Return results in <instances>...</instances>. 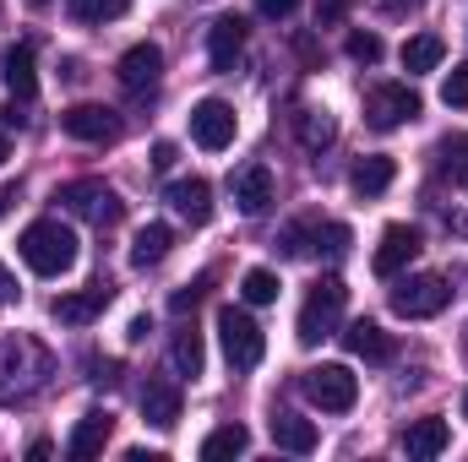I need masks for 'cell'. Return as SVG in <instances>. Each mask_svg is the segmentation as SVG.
<instances>
[{"mask_svg":"<svg viewBox=\"0 0 468 462\" xmlns=\"http://www.w3.org/2000/svg\"><path fill=\"white\" fill-rule=\"evenodd\" d=\"M169 207L191 224V229H202L207 218H213V185L202 180V174H191V180H175L169 185Z\"/></svg>","mask_w":468,"mask_h":462,"instance_id":"cell-17","label":"cell"},{"mask_svg":"<svg viewBox=\"0 0 468 462\" xmlns=\"http://www.w3.org/2000/svg\"><path fill=\"white\" fill-rule=\"evenodd\" d=\"M316 229H322V218H294V224H283L278 250H283V256H316Z\"/></svg>","mask_w":468,"mask_h":462,"instance_id":"cell-28","label":"cell"},{"mask_svg":"<svg viewBox=\"0 0 468 462\" xmlns=\"http://www.w3.org/2000/svg\"><path fill=\"white\" fill-rule=\"evenodd\" d=\"M169 359H175V370H180V375H191V381H197V375L207 370L202 332H197V327H180V332H175V343H169Z\"/></svg>","mask_w":468,"mask_h":462,"instance_id":"cell-27","label":"cell"},{"mask_svg":"<svg viewBox=\"0 0 468 462\" xmlns=\"http://www.w3.org/2000/svg\"><path fill=\"white\" fill-rule=\"evenodd\" d=\"M218 338H224V353H229L234 370H256V364H261V353H267L261 327H256L239 305H224V310H218Z\"/></svg>","mask_w":468,"mask_h":462,"instance_id":"cell-7","label":"cell"},{"mask_svg":"<svg viewBox=\"0 0 468 462\" xmlns=\"http://www.w3.org/2000/svg\"><path fill=\"white\" fill-rule=\"evenodd\" d=\"M207 289H213V272H202L197 283H186V289L175 294V316H186L191 305H202V299H207Z\"/></svg>","mask_w":468,"mask_h":462,"instance_id":"cell-35","label":"cell"},{"mask_svg":"<svg viewBox=\"0 0 468 462\" xmlns=\"http://www.w3.org/2000/svg\"><path fill=\"white\" fill-rule=\"evenodd\" d=\"M115 77L131 99H147V93L158 88V77H164V49H158V44H131V49L120 55Z\"/></svg>","mask_w":468,"mask_h":462,"instance_id":"cell-9","label":"cell"},{"mask_svg":"<svg viewBox=\"0 0 468 462\" xmlns=\"http://www.w3.org/2000/svg\"><path fill=\"white\" fill-rule=\"evenodd\" d=\"M147 332H153V321H147V316H136V321H131V332H125V338H131V343H142V338H147Z\"/></svg>","mask_w":468,"mask_h":462,"instance_id":"cell-43","label":"cell"},{"mask_svg":"<svg viewBox=\"0 0 468 462\" xmlns=\"http://www.w3.org/2000/svg\"><path fill=\"white\" fill-rule=\"evenodd\" d=\"M447 299H452V289H447V278H436V272L403 278V283L392 289V310H398L403 321H431V316L447 310Z\"/></svg>","mask_w":468,"mask_h":462,"instance_id":"cell-5","label":"cell"},{"mask_svg":"<svg viewBox=\"0 0 468 462\" xmlns=\"http://www.w3.org/2000/svg\"><path fill=\"white\" fill-rule=\"evenodd\" d=\"M16 250H22V261H27L38 278H60V272L77 267V234L66 229L60 218H38V224H27L22 239H16Z\"/></svg>","mask_w":468,"mask_h":462,"instance_id":"cell-2","label":"cell"},{"mask_svg":"<svg viewBox=\"0 0 468 462\" xmlns=\"http://www.w3.org/2000/svg\"><path fill=\"white\" fill-rule=\"evenodd\" d=\"M11 202H16V185H0V218L11 213Z\"/></svg>","mask_w":468,"mask_h":462,"instance_id":"cell-44","label":"cell"},{"mask_svg":"<svg viewBox=\"0 0 468 462\" xmlns=\"http://www.w3.org/2000/svg\"><path fill=\"white\" fill-rule=\"evenodd\" d=\"M305 397L322 414H349L354 397H359V375L349 364H316V370H305Z\"/></svg>","mask_w":468,"mask_h":462,"instance_id":"cell-8","label":"cell"},{"mask_svg":"<svg viewBox=\"0 0 468 462\" xmlns=\"http://www.w3.org/2000/svg\"><path fill=\"white\" fill-rule=\"evenodd\" d=\"M60 131L77 136V142H115L120 120H115V110H104V104H71V110L60 115Z\"/></svg>","mask_w":468,"mask_h":462,"instance_id":"cell-14","label":"cell"},{"mask_svg":"<svg viewBox=\"0 0 468 462\" xmlns=\"http://www.w3.org/2000/svg\"><path fill=\"white\" fill-rule=\"evenodd\" d=\"M229 196H234V207H239L245 218H261L267 202H272V169H267V163H245V169H234L229 174Z\"/></svg>","mask_w":468,"mask_h":462,"instance_id":"cell-11","label":"cell"},{"mask_svg":"<svg viewBox=\"0 0 468 462\" xmlns=\"http://www.w3.org/2000/svg\"><path fill=\"white\" fill-rule=\"evenodd\" d=\"M180 386L175 381H164V375H147V386H142V419L147 425H158V430H175L180 425Z\"/></svg>","mask_w":468,"mask_h":462,"instance_id":"cell-15","label":"cell"},{"mask_svg":"<svg viewBox=\"0 0 468 462\" xmlns=\"http://www.w3.org/2000/svg\"><path fill=\"white\" fill-rule=\"evenodd\" d=\"M381 5H387V11H392V16H403V11H414V5H420V0H381Z\"/></svg>","mask_w":468,"mask_h":462,"instance_id":"cell-45","label":"cell"},{"mask_svg":"<svg viewBox=\"0 0 468 462\" xmlns=\"http://www.w3.org/2000/svg\"><path fill=\"white\" fill-rule=\"evenodd\" d=\"M175 158H180V152H175V142H153V169H158V174H164V169H175Z\"/></svg>","mask_w":468,"mask_h":462,"instance_id":"cell-39","label":"cell"},{"mask_svg":"<svg viewBox=\"0 0 468 462\" xmlns=\"http://www.w3.org/2000/svg\"><path fill=\"white\" fill-rule=\"evenodd\" d=\"M66 5H71L77 22H115V16L131 11V0H66Z\"/></svg>","mask_w":468,"mask_h":462,"instance_id":"cell-31","label":"cell"},{"mask_svg":"<svg viewBox=\"0 0 468 462\" xmlns=\"http://www.w3.org/2000/svg\"><path fill=\"white\" fill-rule=\"evenodd\" d=\"M234 131H239V120H234V110L224 99H202V104L191 110V142L207 147V152L234 147Z\"/></svg>","mask_w":468,"mask_h":462,"instance_id":"cell-10","label":"cell"},{"mask_svg":"<svg viewBox=\"0 0 468 462\" xmlns=\"http://www.w3.org/2000/svg\"><path fill=\"white\" fill-rule=\"evenodd\" d=\"M441 104H447V110H468V60L452 66V77L441 82Z\"/></svg>","mask_w":468,"mask_h":462,"instance_id":"cell-32","label":"cell"},{"mask_svg":"<svg viewBox=\"0 0 468 462\" xmlns=\"http://www.w3.org/2000/svg\"><path fill=\"white\" fill-rule=\"evenodd\" d=\"M463 419H468V392H463Z\"/></svg>","mask_w":468,"mask_h":462,"instance_id":"cell-48","label":"cell"},{"mask_svg":"<svg viewBox=\"0 0 468 462\" xmlns=\"http://www.w3.org/2000/svg\"><path fill=\"white\" fill-rule=\"evenodd\" d=\"M0 77H5V88H11V99H33L38 93V71H33V44H11L5 49V60H0Z\"/></svg>","mask_w":468,"mask_h":462,"instance_id":"cell-21","label":"cell"},{"mask_svg":"<svg viewBox=\"0 0 468 462\" xmlns=\"http://www.w3.org/2000/svg\"><path fill=\"white\" fill-rule=\"evenodd\" d=\"M294 49H300V60H305V66H316V60H322V44H316L311 33H300V38H294Z\"/></svg>","mask_w":468,"mask_h":462,"instance_id":"cell-40","label":"cell"},{"mask_svg":"<svg viewBox=\"0 0 468 462\" xmlns=\"http://www.w3.org/2000/svg\"><path fill=\"white\" fill-rule=\"evenodd\" d=\"M55 202H60L66 213H77V218L99 224V229H115L120 218H125V202H120L104 180H66V185L55 191Z\"/></svg>","mask_w":468,"mask_h":462,"instance_id":"cell-4","label":"cell"},{"mask_svg":"<svg viewBox=\"0 0 468 462\" xmlns=\"http://www.w3.org/2000/svg\"><path fill=\"white\" fill-rule=\"evenodd\" d=\"M344 250H349V229H344V224H322V229H316V256H333V261H338Z\"/></svg>","mask_w":468,"mask_h":462,"instance_id":"cell-33","label":"cell"},{"mask_svg":"<svg viewBox=\"0 0 468 462\" xmlns=\"http://www.w3.org/2000/svg\"><path fill=\"white\" fill-rule=\"evenodd\" d=\"M55 375V353L38 338L22 332H0V403H27L33 392H44Z\"/></svg>","mask_w":468,"mask_h":462,"instance_id":"cell-1","label":"cell"},{"mask_svg":"<svg viewBox=\"0 0 468 462\" xmlns=\"http://www.w3.org/2000/svg\"><path fill=\"white\" fill-rule=\"evenodd\" d=\"M256 11H261V16H278V22H283V16H294V11H300V0H256Z\"/></svg>","mask_w":468,"mask_h":462,"instance_id":"cell-38","label":"cell"},{"mask_svg":"<svg viewBox=\"0 0 468 462\" xmlns=\"http://www.w3.org/2000/svg\"><path fill=\"white\" fill-rule=\"evenodd\" d=\"M441 55H447V44H441L436 33H414V38L403 44V71H409V77H425V71L441 66Z\"/></svg>","mask_w":468,"mask_h":462,"instance_id":"cell-26","label":"cell"},{"mask_svg":"<svg viewBox=\"0 0 468 462\" xmlns=\"http://www.w3.org/2000/svg\"><path fill=\"white\" fill-rule=\"evenodd\" d=\"M316 441H322V436H316L311 419H300V414H278V419H272V446L305 457V452H316Z\"/></svg>","mask_w":468,"mask_h":462,"instance_id":"cell-23","label":"cell"},{"mask_svg":"<svg viewBox=\"0 0 468 462\" xmlns=\"http://www.w3.org/2000/svg\"><path fill=\"white\" fill-rule=\"evenodd\" d=\"M447 446H452V430H447V419H414V425L403 430V452H409V457H420V462L441 457Z\"/></svg>","mask_w":468,"mask_h":462,"instance_id":"cell-20","label":"cell"},{"mask_svg":"<svg viewBox=\"0 0 468 462\" xmlns=\"http://www.w3.org/2000/svg\"><path fill=\"white\" fill-rule=\"evenodd\" d=\"M239 294H245V305H272V299H278V272L250 267V272L239 278Z\"/></svg>","mask_w":468,"mask_h":462,"instance_id":"cell-30","label":"cell"},{"mask_svg":"<svg viewBox=\"0 0 468 462\" xmlns=\"http://www.w3.org/2000/svg\"><path fill=\"white\" fill-rule=\"evenodd\" d=\"M398 180V163L392 158H381V152H370V158H359L349 169V185L359 191V196H381L387 185Z\"/></svg>","mask_w":468,"mask_h":462,"instance_id":"cell-22","label":"cell"},{"mask_svg":"<svg viewBox=\"0 0 468 462\" xmlns=\"http://www.w3.org/2000/svg\"><path fill=\"white\" fill-rule=\"evenodd\" d=\"M239 49H245V22L239 16H218L207 27V60H213V71H234Z\"/></svg>","mask_w":468,"mask_h":462,"instance_id":"cell-19","label":"cell"},{"mask_svg":"<svg viewBox=\"0 0 468 462\" xmlns=\"http://www.w3.org/2000/svg\"><path fill=\"white\" fill-rule=\"evenodd\" d=\"M294 136H300L305 152H322V147L338 142V120L327 115V110H300V115H294Z\"/></svg>","mask_w":468,"mask_h":462,"instance_id":"cell-24","label":"cell"},{"mask_svg":"<svg viewBox=\"0 0 468 462\" xmlns=\"http://www.w3.org/2000/svg\"><path fill=\"white\" fill-rule=\"evenodd\" d=\"M169 245H175V229H169V224L136 229V239H131V267H158V261L169 256Z\"/></svg>","mask_w":468,"mask_h":462,"instance_id":"cell-25","label":"cell"},{"mask_svg":"<svg viewBox=\"0 0 468 462\" xmlns=\"http://www.w3.org/2000/svg\"><path fill=\"white\" fill-rule=\"evenodd\" d=\"M0 131H22V110H16V104L0 110Z\"/></svg>","mask_w":468,"mask_h":462,"instance_id":"cell-42","label":"cell"},{"mask_svg":"<svg viewBox=\"0 0 468 462\" xmlns=\"http://www.w3.org/2000/svg\"><path fill=\"white\" fill-rule=\"evenodd\" d=\"M414 256H420V229H409V224H392V229L381 234V245H376L370 267H376V278H398V272H403Z\"/></svg>","mask_w":468,"mask_h":462,"instance_id":"cell-13","label":"cell"},{"mask_svg":"<svg viewBox=\"0 0 468 462\" xmlns=\"http://www.w3.org/2000/svg\"><path fill=\"white\" fill-rule=\"evenodd\" d=\"M344 305H349V283L344 278H322L311 294H305V305H300V343L316 348L322 338H333L338 332V321H344Z\"/></svg>","mask_w":468,"mask_h":462,"instance_id":"cell-3","label":"cell"},{"mask_svg":"<svg viewBox=\"0 0 468 462\" xmlns=\"http://www.w3.org/2000/svg\"><path fill=\"white\" fill-rule=\"evenodd\" d=\"M349 60L376 66V60H381V38H376V33H349Z\"/></svg>","mask_w":468,"mask_h":462,"instance_id":"cell-34","label":"cell"},{"mask_svg":"<svg viewBox=\"0 0 468 462\" xmlns=\"http://www.w3.org/2000/svg\"><path fill=\"white\" fill-rule=\"evenodd\" d=\"M110 436H115V414H110V408H88V414L77 419L66 452H71V457H99V452L110 446Z\"/></svg>","mask_w":468,"mask_h":462,"instance_id":"cell-18","label":"cell"},{"mask_svg":"<svg viewBox=\"0 0 468 462\" xmlns=\"http://www.w3.org/2000/svg\"><path fill=\"white\" fill-rule=\"evenodd\" d=\"M27 5H33V11H44V5H49V0H27Z\"/></svg>","mask_w":468,"mask_h":462,"instance_id":"cell-47","label":"cell"},{"mask_svg":"<svg viewBox=\"0 0 468 462\" xmlns=\"http://www.w3.org/2000/svg\"><path fill=\"white\" fill-rule=\"evenodd\" d=\"M344 348H349L354 359H365V364H392V359H398V338L381 332L376 321H349Z\"/></svg>","mask_w":468,"mask_h":462,"instance_id":"cell-16","label":"cell"},{"mask_svg":"<svg viewBox=\"0 0 468 462\" xmlns=\"http://www.w3.org/2000/svg\"><path fill=\"white\" fill-rule=\"evenodd\" d=\"M16 294H22V289H16V278H11V272H5V261H0V305H11V299H16Z\"/></svg>","mask_w":468,"mask_h":462,"instance_id":"cell-41","label":"cell"},{"mask_svg":"<svg viewBox=\"0 0 468 462\" xmlns=\"http://www.w3.org/2000/svg\"><path fill=\"white\" fill-rule=\"evenodd\" d=\"M88 370H93L88 375L93 386H120V359H88Z\"/></svg>","mask_w":468,"mask_h":462,"instance_id":"cell-37","label":"cell"},{"mask_svg":"<svg viewBox=\"0 0 468 462\" xmlns=\"http://www.w3.org/2000/svg\"><path fill=\"white\" fill-rule=\"evenodd\" d=\"M458 180H463V185H468V169H463V174H458Z\"/></svg>","mask_w":468,"mask_h":462,"instance_id":"cell-49","label":"cell"},{"mask_svg":"<svg viewBox=\"0 0 468 462\" xmlns=\"http://www.w3.org/2000/svg\"><path fill=\"white\" fill-rule=\"evenodd\" d=\"M354 0H316V27H338L344 16H349Z\"/></svg>","mask_w":468,"mask_h":462,"instance_id":"cell-36","label":"cell"},{"mask_svg":"<svg viewBox=\"0 0 468 462\" xmlns=\"http://www.w3.org/2000/svg\"><path fill=\"white\" fill-rule=\"evenodd\" d=\"M420 110L425 104H420V93L409 82H381V88L365 93V125L370 131H398V125H409V120L420 115Z\"/></svg>","mask_w":468,"mask_h":462,"instance_id":"cell-6","label":"cell"},{"mask_svg":"<svg viewBox=\"0 0 468 462\" xmlns=\"http://www.w3.org/2000/svg\"><path fill=\"white\" fill-rule=\"evenodd\" d=\"M5 152H11V131H0V163H5Z\"/></svg>","mask_w":468,"mask_h":462,"instance_id":"cell-46","label":"cell"},{"mask_svg":"<svg viewBox=\"0 0 468 462\" xmlns=\"http://www.w3.org/2000/svg\"><path fill=\"white\" fill-rule=\"evenodd\" d=\"M110 299H115L110 283H88V289L55 299V321H60V327H88V321H99V316L110 310Z\"/></svg>","mask_w":468,"mask_h":462,"instance_id":"cell-12","label":"cell"},{"mask_svg":"<svg viewBox=\"0 0 468 462\" xmlns=\"http://www.w3.org/2000/svg\"><path fill=\"white\" fill-rule=\"evenodd\" d=\"M250 446V436H245V425H224V430H213L207 441H202V457L218 462V457H239Z\"/></svg>","mask_w":468,"mask_h":462,"instance_id":"cell-29","label":"cell"}]
</instances>
